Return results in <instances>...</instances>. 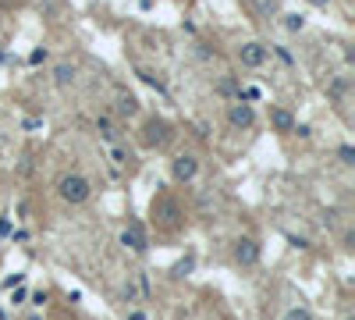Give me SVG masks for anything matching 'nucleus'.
Listing matches in <instances>:
<instances>
[{
  "mask_svg": "<svg viewBox=\"0 0 355 320\" xmlns=\"http://www.w3.org/2000/svg\"><path fill=\"white\" fill-rule=\"evenodd\" d=\"M270 57V50L263 47V43H242L238 47V61L245 64V68H263Z\"/></svg>",
  "mask_w": 355,
  "mask_h": 320,
  "instance_id": "obj_5",
  "label": "nucleus"
},
{
  "mask_svg": "<svg viewBox=\"0 0 355 320\" xmlns=\"http://www.w3.org/2000/svg\"><path fill=\"white\" fill-rule=\"evenodd\" d=\"M153 221H157L163 231H178L181 221H185V213H181L178 200H171V196H157V200H153Z\"/></svg>",
  "mask_w": 355,
  "mask_h": 320,
  "instance_id": "obj_2",
  "label": "nucleus"
},
{
  "mask_svg": "<svg viewBox=\"0 0 355 320\" xmlns=\"http://www.w3.org/2000/svg\"><path fill=\"white\" fill-rule=\"evenodd\" d=\"M121 246H128L132 253H146V249H150V242H146V231H142V224H128V228H124L121 231Z\"/></svg>",
  "mask_w": 355,
  "mask_h": 320,
  "instance_id": "obj_7",
  "label": "nucleus"
},
{
  "mask_svg": "<svg viewBox=\"0 0 355 320\" xmlns=\"http://www.w3.org/2000/svg\"><path fill=\"white\" fill-rule=\"evenodd\" d=\"M235 260H238L242 267L260 264V246H256L253 239H238V242H235Z\"/></svg>",
  "mask_w": 355,
  "mask_h": 320,
  "instance_id": "obj_8",
  "label": "nucleus"
},
{
  "mask_svg": "<svg viewBox=\"0 0 355 320\" xmlns=\"http://www.w3.org/2000/svg\"><path fill=\"white\" fill-rule=\"evenodd\" d=\"M345 320H352V317H345Z\"/></svg>",
  "mask_w": 355,
  "mask_h": 320,
  "instance_id": "obj_18",
  "label": "nucleus"
},
{
  "mask_svg": "<svg viewBox=\"0 0 355 320\" xmlns=\"http://www.w3.org/2000/svg\"><path fill=\"white\" fill-rule=\"evenodd\" d=\"M57 196L65 200V203H71V206H78V203H86V200L93 196V185H89L86 175L71 171V175H60V182H57Z\"/></svg>",
  "mask_w": 355,
  "mask_h": 320,
  "instance_id": "obj_1",
  "label": "nucleus"
},
{
  "mask_svg": "<svg viewBox=\"0 0 355 320\" xmlns=\"http://www.w3.org/2000/svg\"><path fill=\"white\" fill-rule=\"evenodd\" d=\"M284 25H288V32H302V29H306V21H302L299 14H288V18H284Z\"/></svg>",
  "mask_w": 355,
  "mask_h": 320,
  "instance_id": "obj_14",
  "label": "nucleus"
},
{
  "mask_svg": "<svg viewBox=\"0 0 355 320\" xmlns=\"http://www.w3.org/2000/svg\"><path fill=\"white\" fill-rule=\"evenodd\" d=\"M171 175H174V182H192V178L199 175V157H192V153H178L174 164H171Z\"/></svg>",
  "mask_w": 355,
  "mask_h": 320,
  "instance_id": "obj_4",
  "label": "nucleus"
},
{
  "mask_svg": "<svg viewBox=\"0 0 355 320\" xmlns=\"http://www.w3.org/2000/svg\"><path fill=\"white\" fill-rule=\"evenodd\" d=\"M114 111H117L121 118H132V114H139V96H135V93H117Z\"/></svg>",
  "mask_w": 355,
  "mask_h": 320,
  "instance_id": "obj_10",
  "label": "nucleus"
},
{
  "mask_svg": "<svg viewBox=\"0 0 355 320\" xmlns=\"http://www.w3.org/2000/svg\"><path fill=\"white\" fill-rule=\"evenodd\" d=\"M270 125H274L277 128V132H295V118H291L288 111H284V107H274V111H270Z\"/></svg>",
  "mask_w": 355,
  "mask_h": 320,
  "instance_id": "obj_9",
  "label": "nucleus"
},
{
  "mask_svg": "<svg viewBox=\"0 0 355 320\" xmlns=\"http://www.w3.org/2000/svg\"><path fill=\"white\" fill-rule=\"evenodd\" d=\"M338 160H341L345 167H352V164H355V149H352V146H341V149H338Z\"/></svg>",
  "mask_w": 355,
  "mask_h": 320,
  "instance_id": "obj_15",
  "label": "nucleus"
},
{
  "mask_svg": "<svg viewBox=\"0 0 355 320\" xmlns=\"http://www.w3.org/2000/svg\"><path fill=\"white\" fill-rule=\"evenodd\" d=\"M174 139V125L171 121H167V118H146V125H142V142L146 146H167V142H171Z\"/></svg>",
  "mask_w": 355,
  "mask_h": 320,
  "instance_id": "obj_3",
  "label": "nucleus"
},
{
  "mask_svg": "<svg viewBox=\"0 0 355 320\" xmlns=\"http://www.w3.org/2000/svg\"><path fill=\"white\" fill-rule=\"evenodd\" d=\"M227 121H231L235 128H253V125H256V111H253V103H245V100L231 103V111H227Z\"/></svg>",
  "mask_w": 355,
  "mask_h": 320,
  "instance_id": "obj_6",
  "label": "nucleus"
},
{
  "mask_svg": "<svg viewBox=\"0 0 355 320\" xmlns=\"http://www.w3.org/2000/svg\"><path fill=\"white\" fill-rule=\"evenodd\" d=\"M281 320H312V313H309L306 306H291V310H284Z\"/></svg>",
  "mask_w": 355,
  "mask_h": 320,
  "instance_id": "obj_13",
  "label": "nucleus"
},
{
  "mask_svg": "<svg viewBox=\"0 0 355 320\" xmlns=\"http://www.w3.org/2000/svg\"><path fill=\"white\" fill-rule=\"evenodd\" d=\"M114 160H117V164H132V153H124V149L117 146V149H114Z\"/></svg>",
  "mask_w": 355,
  "mask_h": 320,
  "instance_id": "obj_16",
  "label": "nucleus"
},
{
  "mask_svg": "<svg viewBox=\"0 0 355 320\" xmlns=\"http://www.w3.org/2000/svg\"><path fill=\"white\" fill-rule=\"evenodd\" d=\"M96 128H100V136H103V139H111V142H117V136H121L117 128L111 125V118H100V121H96Z\"/></svg>",
  "mask_w": 355,
  "mask_h": 320,
  "instance_id": "obj_12",
  "label": "nucleus"
},
{
  "mask_svg": "<svg viewBox=\"0 0 355 320\" xmlns=\"http://www.w3.org/2000/svg\"><path fill=\"white\" fill-rule=\"evenodd\" d=\"M309 4H317V8H323V4H327V0H309Z\"/></svg>",
  "mask_w": 355,
  "mask_h": 320,
  "instance_id": "obj_17",
  "label": "nucleus"
},
{
  "mask_svg": "<svg viewBox=\"0 0 355 320\" xmlns=\"http://www.w3.org/2000/svg\"><path fill=\"white\" fill-rule=\"evenodd\" d=\"M75 75H78V68H75V64H57V68H54V82L60 85V89H68V85L75 82Z\"/></svg>",
  "mask_w": 355,
  "mask_h": 320,
  "instance_id": "obj_11",
  "label": "nucleus"
}]
</instances>
